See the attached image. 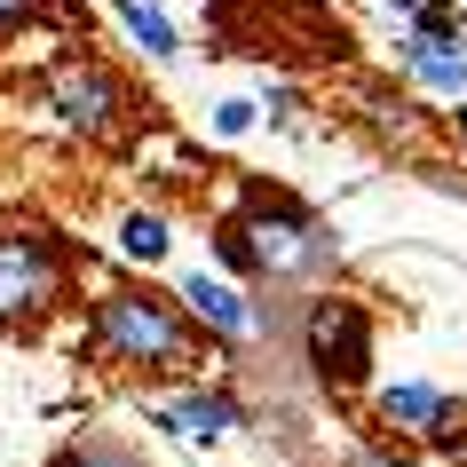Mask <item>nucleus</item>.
<instances>
[{
	"label": "nucleus",
	"instance_id": "obj_18",
	"mask_svg": "<svg viewBox=\"0 0 467 467\" xmlns=\"http://www.w3.org/2000/svg\"><path fill=\"white\" fill-rule=\"evenodd\" d=\"M380 8H404V16H412V8H420V0H380Z\"/></svg>",
	"mask_w": 467,
	"mask_h": 467
},
{
	"label": "nucleus",
	"instance_id": "obj_7",
	"mask_svg": "<svg viewBox=\"0 0 467 467\" xmlns=\"http://www.w3.org/2000/svg\"><path fill=\"white\" fill-rule=\"evenodd\" d=\"M372 420L404 443H467V404L443 396L436 380H389V389H372Z\"/></svg>",
	"mask_w": 467,
	"mask_h": 467
},
{
	"label": "nucleus",
	"instance_id": "obj_1",
	"mask_svg": "<svg viewBox=\"0 0 467 467\" xmlns=\"http://www.w3.org/2000/svg\"><path fill=\"white\" fill-rule=\"evenodd\" d=\"M222 222H230L238 246H246V277L270 285V294L317 285V277L341 262V230H333L317 206H301L294 191H270V182H246Z\"/></svg>",
	"mask_w": 467,
	"mask_h": 467
},
{
	"label": "nucleus",
	"instance_id": "obj_6",
	"mask_svg": "<svg viewBox=\"0 0 467 467\" xmlns=\"http://www.w3.org/2000/svg\"><path fill=\"white\" fill-rule=\"evenodd\" d=\"M64 246H48L40 230H0V325H32L64 294Z\"/></svg>",
	"mask_w": 467,
	"mask_h": 467
},
{
	"label": "nucleus",
	"instance_id": "obj_19",
	"mask_svg": "<svg viewBox=\"0 0 467 467\" xmlns=\"http://www.w3.org/2000/svg\"><path fill=\"white\" fill-rule=\"evenodd\" d=\"M451 127H460V135H467V111H451Z\"/></svg>",
	"mask_w": 467,
	"mask_h": 467
},
{
	"label": "nucleus",
	"instance_id": "obj_5",
	"mask_svg": "<svg viewBox=\"0 0 467 467\" xmlns=\"http://www.w3.org/2000/svg\"><path fill=\"white\" fill-rule=\"evenodd\" d=\"M174 301H182V317H191L198 333H206V341H222L230 357H238V348H254L262 333L277 341V309H270V294H246V285H230V277L191 270Z\"/></svg>",
	"mask_w": 467,
	"mask_h": 467
},
{
	"label": "nucleus",
	"instance_id": "obj_9",
	"mask_svg": "<svg viewBox=\"0 0 467 467\" xmlns=\"http://www.w3.org/2000/svg\"><path fill=\"white\" fill-rule=\"evenodd\" d=\"M111 16L127 25V40H135L150 64H174V56H182V32H174V16L159 0H111Z\"/></svg>",
	"mask_w": 467,
	"mask_h": 467
},
{
	"label": "nucleus",
	"instance_id": "obj_14",
	"mask_svg": "<svg viewBox=\"0 0 467 467\" xmlns=\"http://www.w3.org/2000/svg\"><path fill=\"white\" fill-rule=\"evenodd\" d=\"M64 0H0V40H16L25 25H56Z\"/></svg>",
	"mask_w": 467,
	"mask_h": 467
},
{
	"label": "nucleus",
	"instance_id": "obj_3",
	"mask_svg": "<svg viewBox=\"0 0 467 467\" xmlns=\"http://www.w3.org/2000/svg\"><path fill=\"white\" fill-rule=\"evenodd\" d=\"M32 96H40V111H48L64 135H79V143H119L127 127L143 119V103H135V88H127L103 56L72 48V56H56L48 72L32 79Z\"/></svg>",
	"mask_w": 467,
	"mask_h": 467
},
{
	"label": "nucleus",
	"instance_id": "obj_17",
	"mask_svg": "<svg viewBox=\"0 0 467 467\" xmlns=\"http://www.w3.org/2000/svg\"><path fill=\"white\" fill-rule=\"evenodd\" d=\"M317 467H412V460H396V451H333Z\"/></svg>",
	"mask_w": 467,
	"mask_h": 467
},
{
	"label": "nucleus",
	"instance_id": "obj_16",
	"mask_svg": "<svg viewBox=\"0 0 467 467\" xmlns=\"http://www.w3.org/2000/svg\"><path fill=\"white\" fill-rule=\"evenodd\" d=\"M254 111H270V127H294V111H301V88H294V79H270V96L254 103Z\"/></svg>",
	"mask_w": 467,
	"mask_h": 467
},
{
	"label": "nucleus",
	"instance_id": "obj_8",
	"mask_svg": "<svg viewBox=\"0 0 467 467\" xmlns=\"http://www.w3.org/2000/svg\"><path fill=\"white\" fill-rule=\"evenodd\" d=\"M246 396L238 389H182L167 404H150V428H174V436H198V443H222L230 428H246Z\"/></svg>",
	"mask_w": 467,
	"mask_h": 467
},
{
	"label": "nucleus",
	"instance_id": "obj_2",
	"mask_svg": "<svg viewBox=\"0 0 467 467\" xmlns=\"http://www.w3.org/2000/svg\"><path fill=\"white\" fill-rule=\"evenodd\" d=\"M88 357L103 372H198L206 333L159 285H103L88 309Z\"/></svg>",
	"mask_w": 467,
	"mask_h": 467
},
{
	"label": "nucleus",
	"instance_id": "obj_15",
	"mask_svg": "<svg viewBox=\"0 0 467 467\" xmlns=\"http://www.w3.org/2000/svg\"><path fill=\"white\" fill-rule=\"evenodd\" d=\"M254 119H262V111H254V96H222V103H214V135H222V143H238Z\"/></svg>",
	"mask_w": 467,
	"mask_h": 467
},
{
	"label": "nucleus",
	"instance_id": "obj_12",
	"mask_svg": "<svg viewBox=\"0 0 467 467\" xmlns=\"http://www.w3.org/2000/svg\"><path fill=\"white\" fill-rule=\"evenodd\" d=\"M119 246L135 254V262H167L174 254V222L159 214V206H135V214L119 222Z\"/></svg>",
	"mask_w": 467,
	"mask_h": 467
},
{
	"label": "nucleus",
	"instance_id": "obj_4",
	"mask_svg": "<svg viewBox=\"0 0 467 467\" xmlns=\"http://www.w3.org/2000/svg\"><path fill=\"white\" fill-rule=\"evenodd\" d=\"M294 348L325 396H365L372 389V309L357 294H309L294 317Z\"/></svg>",
	"mask_w": 467,
	"mask_h": 467
},
{
	"label": "nucleus",
	"instance_id": "obj_10",
	"mask_svg": "<svg viewBox=\"0 0 467 467\" xmlns=\"http://www.w3.org/2000/svg\"><path fill=\"white\" fill-rule=\"evenodd\" d=\"M396 64H404L420 88H436V96H467V56H451V48H428V40H396Z\"/></svg>",
	"mask_w": 467,
	"mask_h": 467
},
{
	"label": "nucleus",
	"instance_id": "obj_11",
	"mask_svg": "<svg viewBox=\"0 0 467 467\" xmlns=\"http://www.w3.org/2000/svg\"><path fill=\"white\" fill-rule=\"evenodd\" d=\"M48 467H150V460L135 443H119V436H72V443H56Z\"/></svg>",
	"mask_w": 467,
	"mask_h": 467
},
{
	"label": "nucleus",
	"instance_id": "obj_13",
	"mask_svg": "<svg viewBox=\"0 0 467 467\" xmlns=\"http://www.w3.org/2000/svg\"><path fill=\"white\" fill-rule=\"evenodd\" d=\"M404 40L451 48V40H460V8H451V0H420V8H412V32H404Z\"/></svg>",
	"mask_w": 467,
	"mask_h": 467
}]
</instances>
